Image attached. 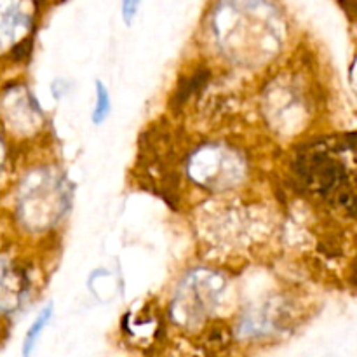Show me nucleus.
<instances>
[{"mask_svg":"<svg viewBox=\"0 0 357 357\" xmlns=\"http://www.w3.org/2000/svg\"><path fill=\"white\" fill-rule=\"evenodd\" d=\"M142 0H122V20L126 24H131L135 20L136 13H138V7Z\"/></svg>","mask_w":357,"mask_h":357,"instance_id":"nucleus-3","label":"nucleus"},{"mask_svg":"<svg viewBox=\"0 0 357 357\" xmlns=\"http://www.w3.org/2000/svg\"><path fill=\"white\" fill-rule=\"evenodd\" d=\"M112 110V100H110V91L105 86L101 80H96V103H94L93 114H91V121L93 124L100 126L103 124L108 119Z\"/></svg>","mask_w":357,"mask_h":357,"instance_id":"nucleus-2","label":"nucleus"},{"mask_svg":"<svg viewBox=\"0 0 357 357\" xmlns=\"http://www.w3.org/2000/svg\"><path fill=\"white\" fill-rule=\"evenodd\" d=\"M352 282H354V284L357 286V265H356V268H354V274H352Z\"/></svg>","mask_w":357,"mask_h":357,"instance_id":"nucleus-4","label":"nucleus"},{"mask_svg":"<svg viewBox=\"0 0 357 357\" xmlns=\"http://www.w3.org/2000/svg\"><path fill=\"white\" fill-rule=\"evenodd\" d=\"M52 317V305H45L40 310V314L37 316V319L33 321V324L30 326V330L26 331V337H24L23 349H21V357H31L35 347H37V342L40 338L42 331L45 330V326L49 324Z\"/></svg>","mask_w":357,"mask_h":357,"instance_id":"nucleus-1","label":"nucleus"}]
</instances>
